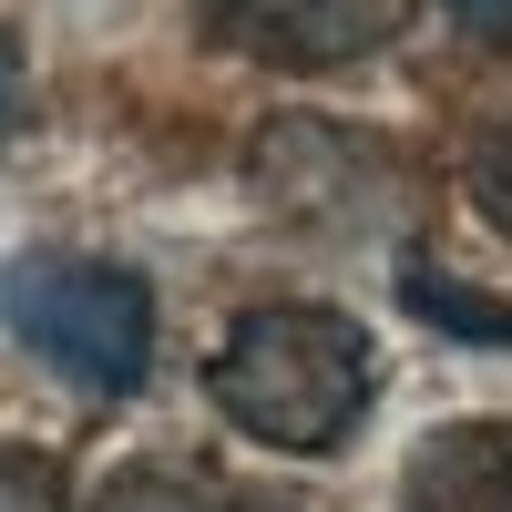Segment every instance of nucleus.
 <instances>
[{
	"mask_svg": "<svg viewBox=\"0 0 512 512\" xmlns=\"http://www.w3.org/2000/svg\"><path fill=\"white\" fill-rule=\"evenodd\" d=\"M205 390H216V410L246 441H267V451H338L359 431V410H369V338L338 308L277 297V308H246L226 328Z\"/></svg>",
	"mask_w": 512,
	"mask_h": 512,
	"instance_id": "obj_1",
	"label": "nucleus"
},
{
	"mask_svg": "<svg viewBox=\"0 0 512 512\" xmlns=\"http://www.w3.org/2000/svg\"><path fill=\"white\" fill-rule=\"evenodd\" d=\"M0 318L31 359H52L93 400L144 390L154 369V297L134 267H103V256H21L0 277Z\"/></svg>",
	"mask_w": 512,
	"mask_h": 512,
	"instance_id": "obj_2",
	"label": "nucleus"
},
{
	"mask_svg": "<svg viewBox=\"0 0 512 512\" xmlns=\"http://www.w3.org/2000/svg\"><path fill=\"white\" fill-rule=\"evenodd\" d=\"M256 195L277 205V216L297 236H390L410 226V164L379 144V134H349V123H308V113H287L256 134Z\"/></svg>",
	"mask_w": 512,
	"mask_h": 512,
	"instance_id": "obj_3",
	"label": "nucleus"
},
{
	"mask_svg": "<svg viewBox=\"0 0 512 512\" xmlns=\"http://www.w3.org/2000/svg\"><path fill=\"white\" fill-rule=\"evenodd\" d=\"M236 52L277 62V72H338V62H369L410 31L420 0H195Z\"/></svg>",
	"mask_w": 512,
	"mask_h": 512,
	"instance_id": "obj_4",
	"label": "nucleus"
},
{
	"mask_svg": "<svg viewBox=\"0 0 512 512\" xmlns=\"http://www.w3.org/2000/svg\"><path fill=\"white\" fill-rule=\"evenodd\" d=\"M400 512H512V420H441L400 472Z\"/></svg>",
	"mask_w": 512,
	"mask_h": 512,
	"instance_id": "obj_5",
	"label": "nucleus"
},
{
	"mask_svg": "<svg viewBox=\"0 0 512 512\" xmlns=\"http://www.w3.org/2000/svg\"><path fill=\"white\" fill-rule=\"evenodd\" d=\"M93 512H297V502L236 492V482L205 472V461H144V472H113V492H103Z\"/></svg>",
	"mask_w": 512,
	"mask_h": 512,
	"instance_id": "obj_6",
	"label": "nucleus"
},
{
	"mask_svg": "<svg viewBox=\"0 0 512 512\" xmlns=\"http://www.w3.org/2000/svg\"><path fill=\"white\" fill-rule=\"evenodd\" d=\"M410 297H420V318H431V328H472V338H512V318H492V297L451 287V277H431V267H410Z\"/></svg>",
	"mask_w": 512,
	"mask_h": 512,
	"instance_id": "obj_7",
	"label": "nucleus"
},
{
	"mask_svg": "<svg viewBox=\"0 0 512 512\" xmlns=\"http://www.w3.org/2000/svg\"><path fill=\"white\" fill-rule=\"evenodd\" d=\"M0 512H72L62 502V472L41 451H0Z\"/></svg>",
	"mask_w": 512,
	"mask_h": 512,
	"instance_id": "obj_8",
	"label": "nucleus"
},
{
	"mask_svg": "<svg viewBox=\"0 0 512 512\" xmlns=\"http://www.w3.org/2000/svg\"><path fill=\"white\" fill-rule=\"evenodd\" d=\"M472 195H482V216L512 236V123H502V134H492L482 154H472Z\"/></svg>",
	"mask_w": 512,
	"mask_h": 512,
	"instance_id": "obj_9",
	"label": "nucleus"
},
{
	"mask_svg": "<svg viewBox=\"0 0 512 512\" xmlns=\"http://www.w3.org/2000/svg\"><path fill=\"white\" fill-rule=\"evenodd\" d=\"M461 11H472L482 31H512V0H461Z\"/></svg>",
	"mask_w": 512,
	"mask_h": 512,
	"instance_id": "obj_10",
	"label": "nucleus"
},
{
	"mask_svg": "<svg viewBox=\"0 0 512 512\" xmlns=\"http://www.w3.org/2000/svg\"><path fill=\"white\" fill-rule=\"evenodd\" d=\"M11 93H21V62H11V31H0V113H11Z\"/></svg>",
	"mask_w": 512,
	"mask_h": 512,
	"instance_id": "obj_11",
	"label": "nucleus"
}]
</instances>
